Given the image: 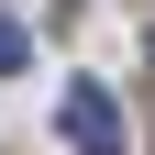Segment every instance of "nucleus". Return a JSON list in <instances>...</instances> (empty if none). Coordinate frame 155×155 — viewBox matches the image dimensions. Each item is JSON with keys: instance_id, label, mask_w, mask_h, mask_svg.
<instances>
[{"instance_id": "1", "label": "nucleus", "mask_w": 155, "mask_h": 155, "mask_svg": "<svg viewBox=\"0 0 155 155\" xmlns=\"http://www.w3.org/2000/svg\"><path fill=\"white\" fill-rule=\"evenodd\" d=\"M55 133H67V155H122V111H111V89H67V100H55Z\"/></svg>"}, {"instance_id": "2", "label": "nucleus", "mask_w": 155, "mask_h": 155, "mask_svg": "<svg viewBox=\"0 0 155 155\" xmlns=\"http://www.w3.org/2000/svg\"><path fill=\"white\" fill-rule=\"evenodd\" d=\"M22 55H33V45H22V22H0V78L22 67Z\"/></svg>"}, {"instance_id": "3", "label": "nucleus", "mask_w": 155, "mask_h": 155, "mask_svg": "<svg viewBox=\"0 0 155 155\" xmlns=\"http://www.w3.org/2000/svg\"><path fill=\"white\" fill-rule=\"evenodd\" d=\"M144 55H155V33H144Z\"/></svg>"}]
</instances>
